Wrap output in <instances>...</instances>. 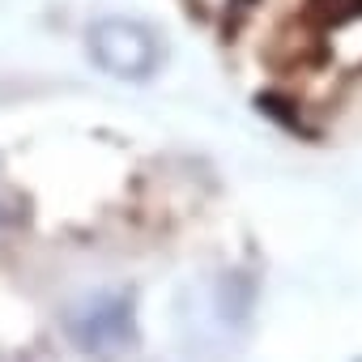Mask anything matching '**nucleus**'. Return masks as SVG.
<instances>
[{
	"label": "nucleus",
	"instance_id": "obj_1",
	"mask_svg": "<svg viewBox=\"0 0 362 362\" xmlns=\"http://www.w3.org/2000/svg\"><path fill=\"white\" fill-rule=\"evenodd\" d=\"M90 56L119 81H145L162 60V43L132 18H103L90 26Z\"/></svg>",
	"mask_w": 362,
	"mask_h": 362
},
{
	"label": "nucleus",
	"instance_id": "obj_2",
	"mask_svg": "<svg viewBox=\"0 0 362 362\" xmlns=\"http://www.w3.org/2000/svg\"><path fill=\"white\" fill-rule=\"evenodd\" d=\"M307 13L315 26H345L362 18V0H307Z\"/></svg>",
	"mask_w": 362,
	"mask_h": 362
}]
</instances>
